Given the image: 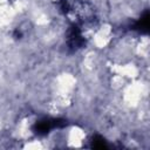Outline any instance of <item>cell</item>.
Segmentation results:
<instances>
[{"instance_id": "cell-2", "label": "cell", "mask_w": 150, "mask_h": 150, "mask_svg": "<svg viewBox=\"0 0 150 150\" xmlns=\"http://www.w3.org/2000/svg\"><path fill=\"white\" fill-rule=\"evenodd\" d=\"M67 45H68L69 49H71V50H77L86 45L84 36L82 35V32H81V28L79 27V25L74 23L69 28V30L67 33Z\"/></svg>"}, {"instance_id": "cell-4", "label": "cell", "mask_w": 150, "mask_h": 150, "mask_svg": "<svg viewBox=\"0 0 150 150\" xmlns=\"http://www.w3.org/2000/svg\"><path fill=\"white\" fill-rule=\"evenodd\" d=\"M91 142H93V148H97V149H105V148H108L104 138H102L101 136H95Z\"/></svg>"}, {"instance_id": "cell-3", "label": "cell", "mask_w": 150, "mask_h": 150, "mask_svg": "<svg viewBox=\"0 0 150 150\" xmlns=\"http://www.w3.org/2000/svg\"><path fill=\"white\" fill-rule=\"evenodd\" d=\"M134 29L139 30L141 33H148L149 30V12L146 11L135 23Z\"/></svg>"}, {"instance_id": "cell-1", "label": "cell", "mask_w": 150, "mask_h": 150, "mask_svg": "<svg viewBox=\"0 0 150 150\" xmlns=\"http://www.w3.org/2000/svg\"><path fill=\"white\" fill-rule=\"evenodd\" d=\"M66 124H67V122L61 118H42L34 124L33 130L36 135L41 136V135H46V134L50 132L52 130H54L56 128H62Z\"/></svg>"}]
</instances>
